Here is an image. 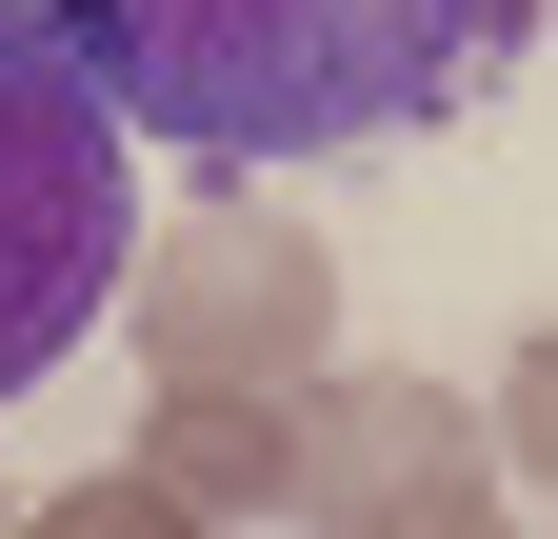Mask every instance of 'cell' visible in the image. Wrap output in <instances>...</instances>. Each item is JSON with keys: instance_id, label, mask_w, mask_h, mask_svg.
I'll list each match as a JSON object with an SVG mask.
<instances>
[{"instance_id": "cell-7", "label": "cell", "mask_w": 558, "mask_h": 539, "mask_svg": "<svg viewBox=\"0 0 558 539\" xmlns=\"http://www.w3.org/2000/svg\"><path fill=\"white\" fill-rule=\"evenodd\" d=\"M21 539H220V519H180L160 480H81V500H40Z\"/></svg>"}, {"instance_id": "cell-9", "label": "cell", "mask_w": 558, "mask_h": 539, "mask_svg": "<svg viewBox=\"0 0 558 539\" xmlns=\"http://www.w3.org/2000/svg\"><path fill=\"white\" fill-rule=\"evenodd\" d=\"M0 539H21V500H0Z\"/></svg>"}, {"instance_id": "cell-4", "label": "cell", "mask_w": 558, "mask_h": 539, "mask_svg": "<svg viewBox=\"0 0 558 539\" xmlns=\"http://www.w3.org/2000/svg\"><path fill=\"white\" fill-rule=\"evenodd\" d=\"M459 500H499V420L478 399H439V380H319L300 399V519L319 539H418Z\"/></svg>"}, {"instance_id": "cell-2", "label": "cell", "mask_w": 558, "mask_h": 539, "mask_svg": "<svg viewBox=\"0 0 558 539\" xmlns=\"http://www.w3.org/2000/svg\"><path fill=\"white\" fill-rule=\"evenodd\" d=\"M120 141H140V120L100 100V60L60 40L40 0H0V399L81 340V320L120 300V260H140Z\"/></svg>"}, {"instance_id": "cell-1", "label": "cell", "mask_w": 558, "mask_h": 539, "mask_svg": "<svg viewBox=\"0 0 558 539\" xmlns=\"http://www.w3.org/2000/svg\"><path fill=\"white\" fill-rule=\"evenodd\" d=\"M100 60V100L140 141L279 160V141H399L499 81L519 0H40Z\"/></svg>"}, {"instance_id": "cell-5", "label": "cell", "mask_w": 558, "mask_h": 539, "mask_svg": "<svg viewBox=\"0 0 558 539\" xmlns=\"http://www.w3.org/2000/svg\"><path fill=\"white\" fill-rule=\"evenodd\" d=\"M140 480L180 519H300V399H160L140 420Z\"/></svg>"}, {"instance_id": "cell-8", "label": "cell", "mask_w": 558, "mask_h": 539, "mask_svg": "<svg viewBox=\"0 0 558 539\" xmlns=\"http://www.w3.org/2000/svg\"><path fill=\"white\" fill-rule=\"evenodd\" d=\"M418 539H519V519H499V500H459V519H418Z\"/></svg>"}, {"instance_id": "cell-6", "label": "cell", "mask_w": 558, "mask_h": 539, "mask_svg": "<svg viewBox=\"0 0 558 539\" xmlns=\"http://www.w3.org/2000/svg\"><path fill=\"white\" fill-rule=\"evenodd\" d=\"M478 420H499V459H519V480L558 500V340H519V360H499V399H478Z\"/></svg>"}, {"instance_id": "cell-3", "label": "cell", "mask_w": 558, "mask_h": 539, "mask_svg": "<svg viewBox=\"0 0 558 539\" xmlns=\"http://www.w3.org/2000/svg\"><path fill=\"white\" fill-rule=\"evenodd\" d=\"M140 380L160 399H319L339 380V260L300 220H259V200H180L160 240H140Z\"/></svg>"}]
</instances>
